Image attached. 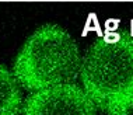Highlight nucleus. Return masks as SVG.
Instances as JSON below:
<instances>
[{
	"label": "nucleus",
	"instance_id": "f257e3e1",
	"mask_svg": "<svg viewBox=\"0 0 133 115\" xmlns=\"http://www.w3.org/2000/svg\"><path fill=\"white\" fill-rule=\"evenodd\" d=\"M81 56L77 42L64 28L46 24L25 41L13 65L21 87L38 91L57 84L74 83Z\"/></svg>",
	"mask_w": 133,
	"mask_h": 115
},
{
	"label": "nucleus",
	"instance_id": "f03ea898",
	"mask_svg": "<svg viewBox=\"0 0 133 115\" xmlns=\"http://www.w3.org/2000/svg\"><path fill=\"white\" fill-rule=\"evenodd\" d=\"M83 87L104 112L133 90V35L107 32L90 45L81 59Z\"/></svg>",
	"mask_w": 133,
	"mask_h": 115
},
{
	"label": "nucleus",
	"instance_id": "7ed1b4c3",
	"mask_svg": "<svg viewBox=\"0 0 133 115\" xmlns=\"http://www.w3.org/2000/svg\"><path fill=\"white\" fill-rule=\"evenodd\" d=\"M21 115H97V105L84 87L64 83L32 91L23 103Z\"/></svg>",
	"mask_w": 133,
	"mask_h": 115
},
{
	"label": "nucleus",
	"instance_id": "20e7f679",
	"mask_svg": "<svg viewBox=\"0 0 133 115\" xmlns=\"http://www.w3.org/2000/svg\"><path fill=\"white\" fill-rule=\"evenodd\" d=\"M20 81L6 66L0 65V115H20L23 90Z\"/></svg>",
	"mask_w": 133,
	"mask_h": 115
},
{
	"label": "nucleus",
	"instance_id": "39448f33",
	"mask_svg": "<svg viewBox=\"0 0 133 115\" xmlns=\"http://www.w3.org/2000/svg\"><path fill=\"white\" fill-rule=\"evenodd\" d=\"M108 115H133V90L116 100L108 110Z\"/></svg>",
	"mask_w": 133,
	"mask_h": 115
}]
</instances>
